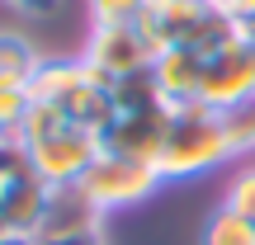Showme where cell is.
<instances>
[{"label":"cell","instance_id":"cell-1","mask_svg":"<svg viewBox=\"0 0 255 245\" xmlns=\"http://www.w3.org/2000/svg\"><path fill=\"white\" fill-rule=\"evenodd\" d=\"M232 156H237V146L227 132V113L208 109V104H175L165 142L156 151V170L165 184H180V179H203V174L222 170Z\"/></svg>","mask_w":255,"mask_h":245},{"label":"cell","instance_id":"cell-2","mask_svg":"<svg viewBox=\"0 0 255 245\" xmlns=\"http://www.w3.org/2000/svg\"><path fill=\"white\" fill-rule=\"evenodd\" d=\"M175 104L156 90L151 76H137V81H123L109 90V118L100 127V146L119 156H142V161H156L165 142V127H170Z\"/></svg>","mask_w":255,"mask_h":245},{"label":"cell","instance_id":"cell-3","mask_svg":"<svg viewBox=\"0 0 255 245\" xmlns=\"http://www.w3.org/2000/svg\"><path fill=\"white\" fill-rule=\"evenodd\" d=\"M19 151H24V161L33 165V174L43 184H76L85 174V165L100 156V137L90 132V127H76L66 123L62 113L43 109V104H33V113H28L24 132H19Z\"/></svg>","mask_w":255,"mask_h":245},{"label":"cell","instance_id":"cell-4","mask_svg":"<svg viewBox=\"0 0 255 245\" xmlns=\"http://www.w3.org/2000/svg\"><path fill=\"white\" fill-rule=\"evenodd\" d=\"M109 90H114V85H104L100 76L85 66L81 52H71V57H43L38 71H33V81H28L33 104L62 113V118L76 123V127H90L95 137H100L104 118H109Z\"/></svg>","mask_w":255,"mask_h":245},{"label":"cell","instance_id":"cell-5","mask_svg":"<svg viewBox=\"0 0 255 245\" xmlns=\"http://www.w3.org/2000/svg\"><path fill=\"white\" fill-rule=\"evenodd\" d=\"M76 184H81V193L100 208V217H114V212H128V208H137V203H146L165 179H161V170H156V161L119 156V151H104L100 146V156L85 165V174Z\"/></svg>","mask_w":255,"mask_h":245},{"label":"cell","instance_id":"cell-6","mask_svg":"<svg viewBox=\"0 0 255 245\" xmlns=\"http://www.w3.org/2000/svg\"><path fill=\"white\" fill-rule=\"evenodd\" d=\"M255 99V28L237 33L227 47L199 57V104L227 113Z\"/></svg>","mask_w":255,"mask_h":245},{"label":"cell","instance_id":"cell-7","mask_svg":"<svg viewBox=\"0 0 255 245\" xmlns=\"http://www.w3.org/2000/svg\"><path fill=\"white\" fill-rule=\"evenodd\" d=\"M81 57L104 85H123L137 76H151L156 52L146 47V38L137 33V24H90L81 43Z\"/></svg>","mask_w":255,"mask_h":245},{"label":"cell","instance_id":"cell-8","mask_svg":"<svg viewBox=\"0 0 255 245\" xmlns=\"http://www.w3.org/2000/svg\"><path fill=\"white\" fill-rule=\"evenodd\" d=\"M203 14H208L203 0H146L132 24H137V33L146 38L151 52H165V47H180Z\"/></svg>","mask_w":255,"mask_h":245},{"label":"cell","instance_id":"cell-9","mask_svg":"<svg viewBox=\"0 0 255 245\" xmlns=\"http://www.w3.org/2000/svg\"><path fill=\"white\" fill-rule=\"evenodd\" d=\"M95 227H104V217L81 193V184L47 189V208H43V222H38V236H71V231H95Z\"/></svg>","mask_w":255,"mask_h":245},{"label":"cell","instance_id":"cell-10","mask_svg":"<svg viewBox=\"0 0 255 245\" xmlns=\"http://www.w3.org/2000/svg\"><path fill=\"white\" fill-rule=\"evenodd\" d=\"M151 81L170 104H199V57L189 47H165L151 62Z\"/></svg>","mask_w":255,"mask_h":245},{"label":"cell","instance_id":"cell-11","mask_svg":"<svg viewBox=\"0 0 255 245\" xmlns=\"http://www.w3.org/2000/svg\"><path fill=\"white\" fill-rule=\"evenodd\" d=\"M43 57L47 52L24 28H0V85H28Z\"/></svg>","mask_w":255,"mask_h":245},{"label":"cell","instance_id":"cell-12","mask_svg":"<svg viewBox=\"0 0 255 245\" xmlns=\"http://www.w3.org/2000/svg\"><path fill=\"white\" fill-rule=\"evenodd\" d=\"M199 245H255V227L241 212H232L227 203H218L199 227Z\"/></svg>","mask_w":255,"mask_h":245},{"label":"cell","instance_id":"cell-13","mask_svg":"<svg viewBox=\"0 0 255 245\" xmlns=\"http://www.w3.org/2000/svg\"><path fill=\"white\" fill-rule=\"evenodd\" d=\"M28 113H33L28 85H0V142H19Z\"/></svg>","mask_w":255,"mask_h":245},{"label":"cell","instance_id":"cell-14","mask_svg":"<svg viewBox=\"0 0 255 245\" xmlns=\"http://www.w3.org/2000/svg\"><path fill=\"white\" fill-rule=\"evenodd\" d=\"M222 203H227L232 212H241V217L255 227V165H241V170L227 179V189H222Z\"/></svg>","mask_w":255,"mask_h":245},{"label":"cell","instance_id":"cell-15","mask_svg":"<svg viewBox=\"0 0 255 245\" xmlns=\"http://www.w3.org/2000/svg\"><path fill=\"white\" fill-rule=\"evenodd\" d=\"M142 5L146 0H85V14H90V24H132Z\"/></svg>","mask_w":255,"mask_h":245},{"label":"cell","instance_id":"cell-16","mask_svg":"<svg viewBox=\"0 0 255 245\" xmlns=\"http://www.w3.org/2000/svg\"><path fill=\"white\" fill-rule=\"evenodd\" d=\"M227 132L237 156H255V99L241 104V109H227Z\"/></svg>","mask_w":255,"mask_h":245},{"label":"cell","instance_id":"cell-17","mask_svg":"<svg viewBox=\"0 0 255 245\" xmlns=\"http://www.w3.org/2000/svg\"><path fill=\"white\" fill-rule=\"evenodd\" d=\"M203 9H213L241 28H255V0H203Z\"/></svg>","mask_w":255,"mask_h":245},{"label":"cell","instance_id":"cell-18","mask_svg":"<svg viewBox=\"0 0 255 245\" xmlns=\"http://www.w3.org/2000/svg\"><path fill=\"white\" fill-rule=\"evenodd\" d=\"M0 5L14 9V14H24V19H47V14L62 9V0H0Z\"/></svg>","mask_w":255,"mask_h":245},{"label":"cell","instance_id":"cell-19","mask_svg":"<svg viewBox=\"0 0 255 245\" xmlns=\"http://www.w3.org/2000/svg\"><path fill=\"white\" fill-rule=\"evenodd\" d=\"M43 245H109V236H104V227L95 231H71V236H38Z\"/></svg>","mask_w":255,"mask_h":245},{"label":"cell","instance_id":"cell-20","mask_svg":"<svg viewBox=\"0 0 255 245\" xmlns=\"http://www.w3.org/2000/svg\"><path fill=\"white\" fill-rule=\"evenodd\" d=\"M0 245H43L33 231H0Z\"/></svg>","mask_w":255,"mask_h":245},{"label":"cell","instance_id":"cell-21","mask_svg":"<svg viewBox=\"0 0 255 245\" xmlns=\"http://www.w3.org/2000/svg\"><path fill=\"white\" fill-rule=\"evenodd\" d=\"M0 231H5V227H0Z\"/></svg>","mask_w":255,"mask_h":245}]
</instances>
